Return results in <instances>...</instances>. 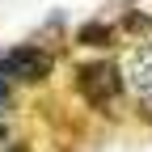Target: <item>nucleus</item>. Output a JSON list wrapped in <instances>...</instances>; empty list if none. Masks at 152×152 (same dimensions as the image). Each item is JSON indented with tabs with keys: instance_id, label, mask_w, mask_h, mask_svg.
Returning <instances> with one entry per match:
<instances>
[{
	"instance_id": "obj_1",
	"label": "nucleus",
	"mask_w": 152,
	"mask_h": 152,
	"mask_svg": "<svg viewBox=\"0 0 152 152\" xmlns=\"http://www.w3.org/2000/svg\"><path fill=\"white\" fill-rule=\"evenodd\" d=\"M123 68L118 64H110V59H93V64H80L76 68V89L85 93V102L89 106H97V110H106V106H114L123 97Z\"/></svg>"
},
{
	"instance_id": "obj_2",
	"label": "nucleus",
	"mask_w": 152,
	"mask_h": 152,
	"mask_svg": "<svg viewBox=\"0 0 152 152\" xmlns=\"http://www.w3.org/2000/svg\"><path fill=\"white\" fill-rule=\"evenodd\" d=\"M0 76L4 80H47L51 76V51H38V47H17L9 55H0Z\"/></svg>"
},
{
	"instance_id": "obj_3",
	"label": "nucleus",
	"mask_w": 152,
	"mask_h": 152,
	"mask_svg": "<svg viewBox=\"0 0 152 152\" xmlns=\"http://www.w3.org/2000/svg\"><path fill=\"white\" fill-rule=\"evenodd\" d=\"M127 76H131V85H135L144 97H152V42H144V47L131 51V59H127Z\"/></svg>"
},
{
	"instance_id": "obj_4",
	"label": "nucleus",
	"mask_w": 152,
	"mask_h": 152,
	"mask_svg": "<svg viewBox=\"0 0 152 152\" xmlns=\"http://www.w3.org/2000/svg\"><path fill=\"white\" fill-rule=\"evenodd\" d=\"M80 42H89V47H106V42H114V34H110L106 26H80Z\"/></svg>"
},
{
	"instance_id": "obj_5",
	"label": "nucleus",
	"mask_w": 152,
	"mask_h": 152,
	"mask_svg": "<svg viewBox=\"0 0 152 152\" xmlns=\"http://www.w3.org/2000/svg\"><path fill=\"white\" fill-rule=\"evenodd\" d=\"M144 118H152V102L148 97H144Z\"/></svg>"
},
{
	"instance_id": "obj_6",
	"label": "nucleus",
	"mask_w": 152,
	"mask_h": 152,
	"mask_svg": "<svg viewBox=\"0 0 152 152\" xmlns=\"http://www.w3.org/2000/svg\"><path fill=\"white\" fill-rule=\"evenodd\" d=\"M4 135H9V131H4V127H0V140H4Z\"/></svg>"
}]
</instances>
